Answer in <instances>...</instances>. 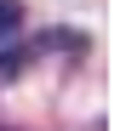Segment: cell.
Returning a JSON list of instances; mask_svg holds the SVG:
<instances>
[{
  "mask_svg": "<svg viewBox=\"0 0 126 131\" xmlns=\"http://www.w3.org/2000/svg\"><path fill=\"white\" fill-rule=\"evenodd\" d=\"M29 57H34V46H0V80H17L29 69Z\"/></svg>",
  "mask_w": 126,
  "mask_h": 131,
  "instance_id": "cell-1",
  "label": "cell"
},
{
  "mask_svg": "<svg viewBox=\"0 0 126 131\" xmlns=\"http://www.w3.org/2000/svg\"><path fill=\"white\" fill-rule=\"evenodd\" d=\"M17 23H23V6H17V0H0V40H6Z\"/></svg>",
  "mask_w": 126,
  "mask_h": 131,
  "instance_id": "cell-2",
  "label": "cell"
}]
</instances>
